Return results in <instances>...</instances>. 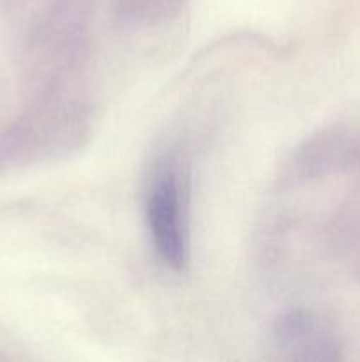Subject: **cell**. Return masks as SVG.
I'll return each mask as SVG.
<instances>
[{
	"label": "cell",
	"mask_w": 360,
	"mask_h": 362,
	"mask_svg": "<svg viewBox=\"0 0 360 362\" xmlns=\"http://www.w3.org/2000/svg\"><path fill=\"white\" fill-rule=\"evenodd\" d=\"M147 221L162 260L169 267L182 269L187 262L186 218L182 186L172 168L161 170L154 179L147 200Z\"/></svg>",
	"instance_id": "6da1fadb"
}]
</instances>
